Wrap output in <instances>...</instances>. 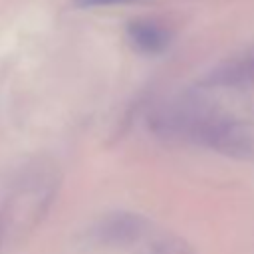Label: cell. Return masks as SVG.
<instances>
[{
  "instance_id": "6da1fadb",
  "label": "cell",
  "mask_w": 254,
  "mask_h": 254,
  "mask_svg": "<svg viewBox=\"0 0 254 254\" xmlns=\"http://www.w3.org/2000/svg\"><path fill=\"white\" fill-rule=\"evenodd\" d=\"M127 38L131 40V44L145 52V54H159L169 46L171 34L167 32V28L149 22V20H135L127 26Z\"/></svg>"
},
{
  "instance_id": "7a4b0ae2",
  "label": "cell",
  "mask_w": 254,
  "mask_h": 254,
  "mask_svg": "<svg viewBox=\"0 0 254 254\" xmlns=\"http://www.w3.org/2000/svg\"><path fill=\"white\" fill-rule=\"evenodd\" d=\"M246 81H252L254 83V58H250V60H246V64L242 65V69L238 71Z\"/></svg>"
},
{
  "instance_id": "3957f363",
  "label": "cell",
  "mask_w": 254,
  "mask_h": 254,
  "mask_svg": "<svg viewBox=\"0 0 254 254\" xmlns=\"http://www.w3.org/2000/svg\"><path fill=\"white\" fill-rule=\"evenodd\" d=\"M113 2H123V0H75L79 6H101V4H113Z\"/></svg>"
}]
</instances>
